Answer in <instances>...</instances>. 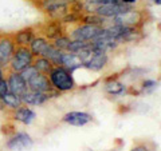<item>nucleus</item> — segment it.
<instances>
[{"mask_svg": "<svg viewBox=\"0 0 161 151\" xmlns=\"http://www.w3.org/2000/svg\"><path fill=\"white\" fill-rule=\"evenodd\" d=\"M50 75V82H51L53 87H55L58 91H69L74 87V80L73 76L66 68L62 67H54L51 70Z\"/></svg>", "mask_w": 161, "mask_h": 151, "instance_id": "1", "label": "nucleus"}, {"mask_svg": "<svg viewBox=\"0 0 161 151\" xmlns=\"http://www.w3.org/2000/svg\"><path fill=\"white\" fill-rule=\"evenodd\" d=\"M34 62V54L31 49L26 46H20L16 48V52L12 55V59L9 64H11V70L14 72H20L28 66H31Z\"/></svg>", "mask_w": 161, "mask_h": 151, "instance_id": "2", "label": "nucleus"}, {"mask_svg": "<svg viewBox=\"0 0 161 151\" xmlns=\"http://www.w3.org/2000/svg\"><path fill=\"white\" fill-rule=\"evenodd\" d=\"M144 15L138 9L130 8L129 11L118 13L113 16V24H117V26H125V27H137L138 24L142 22Z\"/></svg>", "mask_w": 161, "mask_h": 151, "instance_id": "3", "label": "nucleus"}, {"mask_svg": "<svg viewBox=\"0 0 161 151\" xmlns=\"http://www.w3.org/2000/svg\"><path fill=\"white\" fill-rule=\"evenodd\" d=\"M130 8H133L129 4L124 3H113V4H101V6H95L94 12L103 18H113L118 13L126 12Z\"/></svg>", "mask_w": 161, "mask_h": 151, "instance_id": "4", "label": "nucleus"}, {"mask_svg": "<svg viewBox=\"0 0 161 151\" xmlns=\"http://www.w3.org/2000/svg\"><path fill=\"white\" fill-rule=\"evenodd\" d=\"M7 84H8V91L15 94V95H18V96H23V95L28 91L27 82L20 76L19 72H14L12 71L11 74H9Z\"/></svg>", "mask_w": 161, "mask_h": 151, "instance_id": "5", "label": "nucleus"}, {"mask_svg": "<svg viewBox=\"0 0 161 151\" xmlns=\"http://www.w3.org/2000/svg\"><path fill=\"white\" fill-rule=\"evenodd\" d=\"M28 90L30 91H35V92H46L48 94L53 90V84L50 82V79L43 74H36L34 75L27 82Z\"/></svg>", "mask_w": 161, "mask_h": 151, "instance_id": "6", "label": "nucleus"}, {"mask_svg": "<svg viewBox=\"0 0 161 151\" xmlns=\"http://www.w3.org/2000/svg\"><path fill=\"white\" fill-rule=\"evenodd\" d=\"M14 49L15 42L9 36L0 39V67H6L7 64H9L14 55Z\"/></svg>", "mask_w": 161, "mask_h": 151, "instance_id": "7", "label": "nucleus"}, {"mask_svg": "<svg viewBox=\"0 0 161 151\" xmlns=\"http://www.w3.org/2000/svg\"><path fill=\"white\" fill-rule=\"evenodd\" d=\"M101 27L97 26H90V24H86V26H82L77 28L75 31L71 34V38L74 40H82V42H90L93 40L101 31Z\"/></svg>", "mask_w": 161, "mask_h": 151, "instance_id": "8", "label": "nucleus"}, {"mask_svg": "<svg viewBox=\"0 0 161 151\" xmlns=\"http://www.w3.org/2000/svg\"><path fill=\"white\" fill-rule=\"evenodd\" d=\"M32 146V139L26 133H19L8 142V147L15 151H23Z\"/></svg>", "mask_w": 161, "mask_h": 151, "instance_id": "9", "label": "nucleus"}, {"mask_svg": "<svg viewBox=\"0 0 161 151\" xmlns=\"http://www.w3.org/2000/svg\"><path fill=\"white\" fill-rule=\"evenodd\" d=\"M92 120V117L86 112H78V111H74V112H69L63 117V122L70 123L73 126H83L89 123Z\"/></svg>", "mask_w": 161, "mask_h": 151, "instance_id": "10", "label": "nucleus"}, {"mask_svg": "<svg viewBox=\"0 0 161 151\" xmlns=\"http://www.w3.org/2000/svg\"><path fill=\"white\" fill-rule=\"evenodd\" d=\"M20 98H22V102H24V103L32 104V106H38V104L44 103L50 96H48V94H46V92L27 91L26 94L23 95V96H20Z\"/></svg>", "mask_w": 161, "mask_h": 151, "instance_id": "11", "label": "nucleus"}, {"mask_svg": "<svg viewBox=\"0 0 161 151\" xmlns=\"http://www.w3.org/2000/svg\"><path fill=\"white\" fill-rule=\"evenodd\" d=\"M106 62H108L106 54H103V52H95L93 55V58L90 59L87 63H85L83 66L87 67L89 70H93V71H99V70L103 68V66L106 64Z\"/></svg>", "mask_w": 161, "mask_h": 151, "instance_id": "12", "label": "nucleus"}, {"mask_svg": "<svg viewBox=\"0 0 161 151\" xmlns=\"http://www.w3.org/2000/svg\"><path fill=\"white\" fill-rule=\"evenodd\" d=\"M60 64H63L64 67L70 71L78 68L82 66V60L79 59V56L77 54H73V52H69V54H63L62 52V58H60Z\"/></svg>", "mask_w": 161, "mask_h": 151, "instance_id": "13", "label": "nucleus"}, {"mask_svg": "<svg viewBox=\"0 0 161 151\" xmlns=\"http://www.w3.org/2000/svg\"><path fill=\"white\" fill-rule=\"evenodd\" d=\"M14 118L24 124H30L35 119V112L27 107H22V106H20L19 108H16V111H15Z\"/></svg>", "mask_w": 161, "mask_h": 151, "instance_id": "14", "label": "nucleus"}, {"mask_svg": "<svg viewBox=\"0 0 161 151\" xmlns=\"http://www.w3.org/2000/svg\"><path fill=\"white\" fill-rule=\"evenodd\" d=\"M31 46V52L34 55H39V56H44L47 52V49L50 47V43H47V40H44L43 38H38V39H32V42L30 43Z\"/></svg>", "mask_w": 161, "mask_h": 151, "instance_id": "15", "label": "nucleus"}, {"mask_svg": "<svg viewBox=\"0 0 161 151\" xmlns=\"http://www.w3.org/2000/svg\"><path fill=\"white\" fill-rule=\"evenodd\" d=\"M32 66L36 68V71L39 74H43V75L50 74L51 72V70L54 68V64H53L51 60H48L47 58H43V56H40L36 60H34Z\"/></svg>", "mask_w": 161, "mask_h": 151, "instance_id": "16", "label": "nucleus"}, {"mask_svg": "<svg viewBox=\"0 0 161 151\" xmlns=\"http://www.w3.org/2000/svg\"><path fill=\"white\" fill-rule=\"evenodd\" d=\"M32 39H34V29L30 27L22 29V31H19L15 35V40H16V44H19V46H28L32 42Z\"/></svg>", "mask_w": 161, "mask_h": 151, "instance_id": "17", "label": "nucleus"}, {"mask_svg": "<svg viewBox=\"0 0 161 151\" xmlns=\"http://www.w3.org/2000/svg\"><path fill=\"white\" fill-rule=\"evenodd\" d=\"M2 100H3L4 106H7V107H9V108H14V110L19 108L20 106H22V103H23L22 98L18 96V95H15V94H12V92H9V91L2 98Z\"/></svg>", "mask_w": 161, "mask_h": 151, "instance_id": "18", "label": "nucleus"}, {"mask_svg": "<svg viewBox=\"0 0 161 151\" xmlns=\"http://www.w3.org/2000/svg\"><path fill=\"white\" fill-rule=\"evenodd\" d=\"M105 90L112 95H121L125 92V86L117 82V80H110V82L105 84Z\"/></svg>", "mask_w": 161, "mask_h": 151, "instance_id": "19", "label": "nucleus"}, {"mask_svg": "<svg viewBox=\"0 0 161 151\" xmlns=\"http://www.w3.org/2000/svg\"><path fill=\"white\" fill-rule=\"evenodd\" d=\"M46 35L50 39H58L62 36V28L58 23H54V24H50L46 29Z\"/></svg>", "mask_w": 161, "mask_h": 151, "instance_id": "20", "label": "nucleus"}, {"mask_svg": "<svg viewBox=\"0 0 161 151\" xmlns=\"http://www.w3.org/2000/svg\"><path fill=\"white\" fill-rule=\"evenodd\" d=\"M83 22L86 24H90V26H97L102 28V24L105 23V19L103 16H99V15H89V16H85L83 18Z\"/></svg>", "mask_w": 161, "mask_h": 151, "instance_id": "21", "label": "nucleus"}, {"mask_svg": "<svg viewBox=\"0 0 161 151\" xmlns=\"http://www.w3.org/2000/svg\"><path fill=\"white\" fill-rule=\"evenodd\" d=\"M89 46V42H82V40H70L69 43V47H67V51L69 52H73V54H77L80 49H83L85 47Z\"/></svg>", "mask_w": 161, "mask_h": 151, "instance_id": "22", "label": "nucleus"}, {"mask_svg": "<svg viewBox=\"0 0 161 151\" xmlns=\"http://www.w3.org/2000/svg\"><path fill=\"white\" fill-rule=\"evenodd\" d=\"M36 74H38L36 68H35L32 64H31V66H28L27 68H24L23 71H20V76H22L24 80H26V82H28V80L31 79L34 75H36Z\"/></svg>", "mask_w": 161, "mask_h": 151, "instance_id": "23", "label": "nucleus"}, {"mask_svg": "<svg viewBox=\"0 0 161 151\" xmlns=\"http://www.w3.org/2000/svg\"><path fill=\"white\" fill-rule=\"evenodd\" d=\"M69 43H70V39H69V38L60 36V38H58V39H55V43L53 44V46H54L55 48L60 49V51H63V49H67Z\"/></svg>", "mask_w": 161, "mask_h": 151, "instance_id": "24", "label": "nucleus"}, {"mask_svg": "<svg viewBox=\"0 0 161 151\" xmlns=\"http://www.w3.org/2000/svg\"><path fill=\"white\" fill-rule=\"evenodd\" d=\"M87 4L92 6H101V4H113V3H119V0H86Z\"/></svg>", "mask_w": 161, "mask_h": 151, "instance_id": "25", "label": "nucleus"}, {"mask_svg": "<svg viewBox=\"0 0 161 151\" xmlns=\"http://www.w3.org/2000/svg\"><path fill=\"white\" fill-rule=\"evenodd\" d=\"M8 92V84L6 79H0V98H3L4 95Z\"/></svg>", "mask_w": 161, "mask_h": 151, "instance_id": "26", "label": "nucleus"}, {"mask_svg": "<svg viewBox=\"0 0 161 151\" xmlns=\"http://www.w3.org/2000/svg\"><path fill=\"white\" fill-rule=\"evenodd\" d=\"M156 86H157V83H156L154 80H145V82H144V90H148V91H150V90L156 88Z\"/></svg>", "mask_w": 161, "mask_h": 151, "instance_id": "27", "label": "nucleus"}, {"mask_svg": "<svg viewBox=\"0 0 161 151\" xmlns=\"http://www.w3.org/2000/svg\"><path fill=\"white\" fill-rule=\"evenodd\" d=\"M137 0H119V3H124V4H129V6H132L133 3H136Z\"/></svg>", "mask_w": 161, "mask_h": 151, "instance_id": "28", "label": "nucleus"}, {"mask_svg": "<svg viewBox=\"0 0 161 151\" xmlns=\"http://www.w3.org/2000/svg\"><path fill=\"white\" fill-rule=\"evenodd\" d=\"M133 151H148V148H145V147H142V146H140V147L133 148Z\"/></svg>", "mask_w": 161, "mask_h": 151, "instance_id": "29", "label": "nucleus"}, {"mask_svg": "<svg viewBox=\"0 0 161 151\" xmlns=\"http://www.w3.org/2000/svg\"><path fill=\"white\" fill-rule=\"evenodd\" d=\"M152 2H153V3H156V4H157V6H158V4L161 3V0H152Z\"/></svg>", "mask_w": 161, "mask_h": 151, "instance_id": "30", "label": "nucleus"}, {"mask_svg": "<svg viewBox=\"0 0 161 151\" xmlns=\"http://www.w3.org/2000/svg\"><path fill=\"white\" fill-rule=\"evenodd\" d=\"M3 78V74H2V71H0V79H2Z\"/></svg>", "mask_w": 161, "mask_h": 151, "instance_id": "31", "label": "nucleus"}]
</instances>
